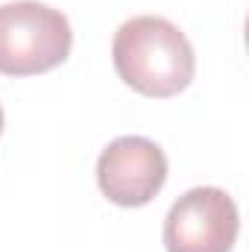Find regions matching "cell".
I'll return each instance as SVG.
<instances>
[{"label": "cell", "instance_id": "6da1fadb", "mask_svg": "<svg viewBox=\"0 0 249 252\" xmlns=\"http://www.w3.org/2000/svg\"><path fill=\"white\" fill-rule=\"evenodd\" d=\"M118 76L144 97H176L196 73V56L187 35L158 15H138L118 27L112 41Z\"/></svg>", "mask_w": 249, "mask_h": 252}, {"label": "cell", "instance_id": "5b68a950", "mask_svg": "<svg viewBox=\"0 0 249 252\" xmlns=\"http://www.w3.org/2000/svg\"><path fill=\"white\" fill-rule=\"evenodd\" d=\"M0 132H3V109H0Z\"/></svg>", "mask_w": 249, "mask_h": 252}, {"label": "cell", "instance_id": "7a4b0ae2", "mask_svg": "<svg viewBox=\"0 0 249 252\" xmlns=\"http://www.w3.org/2000/svg\"><path fill=\"white\" fill-rule=\"evenodd\" d=\"M73 30L59 9L38 0L0 6V73H47L70 56Z\"/></svg>", "mask_w": 249, "mask_h": 252}, {"label": "cell", "instance_id": "277c9868", "mask_svg": "<svg viewBox=\"0 0 249 252\" xmlns=\"http://www.w3.org/2000/svg\"><path fill=\"white\" fill-rule=\"evenodd\" d=\"M164 182L167 156L156 141L144 135L115 138L97 158V185L115 205L141 208L158 196Z\"/></svg>", "mask_w": 249, "mask_h": 252}, {"label": "cell", "instance_id": "3957f363", "mask_svg": "<svg viewBox=\"0 0 249 252\" xmlns=\"http://www.w3.org/2000/svg\"><path fill=\"white\" fill-rule=\"evenodd\" d=\"M238 229L241 214L226 190L190 188L164 217V247L167 252H232Z\"/></svg>", "mask_w": 249, "mask_h": 252}]
</instances>
